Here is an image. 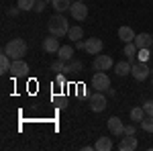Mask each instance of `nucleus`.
I'll list each match as a JSON object with an SVG mask.
<instances>
[{
    "label": "nucleus",
    "instance_id": "obj_1",
    "mask_svg": "<svg viewBox=\"0 0 153 151\" xmlns=\"http://www.w3.org/2000/svg\"><path fill=\"white\" fill-rule=\"evenodd\" d=\"M47 31L49 35H55V37H68V31H70V23H68V19L57 12V14H53L51 19H49L47 23Z\"/></svg>",
    "mask_w": 153,
    "mask_h": 151
},
{
    "label": "nucleus",
    "instance_id": "obj_4",
    "mask_svg": "<svg viewBox=\"0 0 153 151\" xmlns=\"http://www.w3.org/2000/svg\"><path fill=\"white\" fill-rule=\"evenodd\" d=\"M92 88L98 90V92H102V90H108V88H110V78H108L106 71H96L94 76H92Z\"/></svg>",
    "mask_w": 153,
    "mask_h": 151
},
{
    "label": "nucleus",
    "instance_id": "obj_9",
    "mask_svg": "<svg viewBox=\"0 0 153 151\" xmlns=\"http://www.w3.org/2000/svg\"><path fill=\"white\" fill-rule=\"evenodd\" d=\"M102 47H104V43H102V39H98V37H92V39H86V53L88 55H98V53H102Z\"/></svg>",
    "mask_w": 153,
    "mask_h": 151
},
{
    "label": "nucleus",
    "instance_id": "obj_22",
    "mask_svg": "<svg viewBox=\"0 0 153 151\" xmlns=\"http://www.w3.org/2000/svg\"><path fill=\"white\" fill-rule=\"evenodd\" d=\"M10 68H12V59L2 51V55H0V71L2 74H10Z\"/></svg>",
    "mask_w": 153,
    "mask_h": 151
},
{
    "label": "nucleus",
    "instance_id": "obj_20",
    "mask_svg": "<svg viewBox=\"0 0 153 151\" xmlns=\"http://www.w3.org/2000/svg\"><path fill=\"white\" fill-rule=\"evenodd\" d=\"M82 37H84V29L80 27V25L70 27V31H68V39H70V41H74V43H76V41H80Z\"/></svg>",
    "mask_w": 153,
    "mask_h": 151
},
{
    "label": "nucleus",
    "instance_id": "obj_30",
    "mask_svg": "<svg viewBox=\"0 0 153 151\" xmlns=\"http://www.w3.org/2000/svg\"><path fill=\"white\" fill-rule=\"evenodd\" d=\"M135 131H137L135 125H127V127H125V135H135Z\"/></svg>",
    "mask_w": 153,
    "mask_h": 151
},
{
    "label": "nucleus",
    "instance_id": "obj_8",
    "mask_svg": "<svg viewBox=\"0 0 153 151\" xmlns=\"http://www.w3.org/2000/svg\"><path fill=\"white\" fill-rule=\"evenodd\" d=\"M92 65H94L96 71H108L112 65H114V61H112L110 55H100V53H98V55L94 57V63H92Z\"/></svg>",
    "mask_w": 153,
    "mask_h": 151
},
{
    "label": "nucleus",
    "instance_id": "obj_25",
    "mask_svg": "<svg viewBox=\"0 0 153 151\" xmlns=\"http://www.w3.org/2000/svg\"><path fill=\"white\" fill-rule=\"evenodd\" d=\"M37 4V0H19L16 2V6L21 8V10H33Z\"/></svg>",
    "mask_w": 153,
    "mask_h": 151
},
{
    "label": "nucleus",
    "instance_id": "obj_23",
    "mask_svg": "<svg viewBox=\"0 0 153 151\" xmlns=\"http://www.w3.org/2000/svg\"><path fill=\"white\" fill-rule=\"evenodd\" d=\"M143 118H145V110H143V106H135V108L131 110V121H135V123L139 125Z\"/></svg>",
    "mask_w": 153,
    "mask_h": 151
},
{
    "label": "nucleus",
    "instance_id": "obj_18",
    "mask_svg": "<svg viewBox=\"0 0 153 151\" xmlns=\"http://www.w3.org/2000/svg\"><path fill=\"white\" fill-rule=\"evenodd\" d=\"M96 151H110L112 149V137H98L94 143Z\"/></svg>",
    "mask_w": 153,
    "mask_h": 151
},
{
    "label": "nucleus",
    "instance_id": "obj_19",
    "mask_svg": "<svg viewBox=\"0 0 153 151\" xmlns=\"http://www.w3.org/2000/svg\"><path fill=\"white\" fill-rule=\"evenodd\" d=\"M82 68H84V63L80 61V59H71V61H65L63 71H65V74H80Z\"/></svg>",
    "mask_w": 153,
    "mask_h": 151
},
{
    "label": "nucleus",
    "instance_id": "obj_12",
    "mask_svg": "<svg viewBox=\"0 0 153 151\" xmlns=\"http://www.w3.org/2000/svg\"><path fill=\"white\" fill-rule=\"evenodd\" d=\"M59 37L55 35H49L43 39V49H45V53H57L59 51Z\"/></svg>",
    "mask_w": 153,
    "mask_h": 151
},
{
    "label": "nucleus",
    "instance_id": "obj_32",
    "mask_svg": "<svg viewBox=\"0 0 153 151\" xmlns=\"http://www.w3.org/2000/svg\"><path fill=\"white\" fill-rule=\"evenodd\" d=\"M151 86H153V78H151Z\"/></svg>",
    "mask_w": 153,
    "mask_h": 151
},
{
    "label": "nucleus",
    "instance_id": "obj_21",
    "mask_svg": "<svg viewBox=\"0 0 153 151\" xmlns=\"http://www.w3.org/2000/svg\"><path fill=\"white\" fill-rule=\"evenodd\" d=\"M51 6L55 8V12H63L65 10H70V6H71V2L70 0H51Z\"/></svg>",
    "mask_w": 153,
    "mask_h": 151
},
{
    "label": "nucleus",
    "instance_id": "obj_5",
    "mask_svg": "<svg viewBox=\"0 0 153 151\" xmlns=\"http://www.w3.org/2000/svg\"><path fill=\"white\" fill-rule=\"evenodd\" d=\"M70 14L74 21H84V19H88V6L84 4V2H78V0H74L70 6Z\"/></svg>",
    "mask_w": 153,
    "mask_h": 151
},
{
    "label": "nucleus",
    "instance_id": "obj_15",
    "mask_svg": "<svg viewBox=\"0 0 153 151\" xmlns=\"http://www.w3.org/2000/svg\"><path fill=\"white\" fill-rule=\"evenodd\" d=\"M131 68H133V63H131L129 59H125V61H118V63H114V71H117V76H120V78L129 76V74H131Z\"/></svg>",
    "mask_w": 153,
    "mask_h": 151
},
{
    "label": "nucleus",
    "instance_id": "obj_16",
    "mask_svg": "<svg viewBox=\"0 0 153 151\" xmlns=\"http://www.w3.org/2000/svg\"><path fill=\"white\" fill-rule=\"evenodd\" d=\"M74 53H76V49L71 45H61L57 51V57L61 59V61H71L74 59Z\"/></svg>",
    "mask_w": 153,
    "mask_h": 151
},
{
    "label": "nucleus",
    "instance_id": "obj_31",
    "mask_svg": "<svg viewBox=\"0 0 153 151\" xmlns=\"http://www.w3.org/2000/svg\"><path fill=\"white\" fill-rule=\"evenodd\" d=\"M19 12H21V8H19V6H10V8H8V14H10V16H16Z\"/></svg>",
    "mask_w": 153,
    "mask_h": 151
},
{
    "label": "nucleus",
    "instance_id": "obj_24",
    "mask_svg": "<svg viewBox=\"0 0 153 151\" xmlns=\"http://www.w3.org/2000/svg\"><path fill=\"white\" fill-rule=\"evenodd\" d=\"M139 127H141L145 133H153V116L151 115H145V118L139 123Z\"/></svg>",
    "mask_w": 153,
    "mask_h": 151
},
{
    "label": "nucleus",
    "instance_id": "obj_17",
    "mask_svg": "<svg viewBox=\"0 0 153 151\" xmlns=\"http://www.w3.org/2000/svg\"><path fill=\"white\" fill-rule=\"evenodd\" d=\"M135 37H137V33H135L131 27H120V29H118V39H120V41H125V43L135 41Z\"/></svg>",
    "mask_w": 153,
    "mask_h": 151
},
{
    "label": "nucleus",
    "instance_id": "obj_26",
    "mask_svg": "<svg viewBox=\"0 0 153 151\" xmlns=\"http://www.w3.org/2000/svg\"><path fill=\"white\" fill-rule=\"evenodd\" d=\"M149 55H151L149 49H139V51H137V59H139V61H147Z\"/></svg>",
    "mask_w": 153,
    "mask_h": 151
},
{
    "label": "nucleus",
    "instance_id": "obj_27",
    "mask_svg": "<svg viewBox=\"0 0 153 151\" xmlns=\"http://www.w3.org/2000/svg\"><path fill=\"white\" fill-rule=\"evenodd\" d=\"M63 68H65V61H61V59L53 61V65H51V70H53V71H57V74H61V71H63Z\"/></svg>",
    "mask_w": 153,
    "mask_h": 151
},
{
    "label": "nucleus",
    "instance_id": "obj_29",
    "mask_svg": "<svg viewBox=\"0 0 153 151\" xmlns=\"http://www.w3.org/2000/svg\"><path fill=\"white\" fill-rule=\"evenodd\" d=\"M33 10H35V12H43V10H45V0H37V4H35Z\"/></svg>",
    "mask_w": 153,
    "mask_h": 151
},
{
    "label": "nucleus",
    "instance_id": "obj_3",
    "mask_svg": "<svg viewBox=\"0 0 153 151\" xmlns=\"http://www.w3.org/2000/svg\"><path fill=\"white\" fill-rule=\"evenodd\" d=\"M149 74H151V70H149L147 61H137V63H133V68H131V76H133L137 82L147 80Z\"/></svg>",
    "mask_w": 153,
    "mask_h": 151
},
{
    "label": "nucleus",
    "instance_id": "obj_13",
    "mask_svg": "<svg viewBox=\"0 0 153 151\" xmlns=\"http://www.w3.org/2000/svg\"><path fill=\"white\" fill-rule=\"evenodd\" d=\"M135 45L139 47V49H149L153 45V35H149V33H139V35L135 37Z\"/></svg>",
    "mask_w": 153,
    "mask_h": 151
},
{
    "label": "nucleus",
    "instance_id": "obj_34",
    "mask_svg": "<svg viewBox=\"0 0 153 151\" xmlns=\"http://www.w3.org/2000/svg\"><path fill=\"white\" fill-rule=\"evenodd\" d=\"M45 2H47V0H45Z\"/></svg>",
    "mask_w": 153,
    "mask_h": 151
},
{
    "label": "nucleus",
    "instance_id": "obj_14",
    "mask_svg": "<svg viewBox=\"0 0 153 151\" xmlns=\"http://www.w3.org/2000/svg\"><path fill=\"white\" fill-rule=\"evenodd\" d=\"M137 51H139V47L135 45V41H131V43H125V55L129 59L131 63H137L139 59H137Z\"/></svg>",
    "mask_w": 153,
    "mask_h": 151
},
{
    "label": "nucleus",
    "instance_id": "obj_2",
    "mask_svg": "<svg viewBox=\"0 0 153 151\" xmlns=\"http://www.w3.org/2000/svg\"><path fill=\"white\" fill-rule=\"evenodd\" d=\"M4 53L10 59H23L27 55V41L25 39H10L6 45H4Z\"/></svg>",
    "mask_w": 153,
    "mask_h": 151
},
{
    "label": "nucleus",
    "instance_id": "obj_7",
    "mask_svg": "<svg viewBox=\"0 0 153 151\" xmlns=\"http://www.w3.org/2000/svg\"><path fill=\"white\" fill-rule=\"evenodd\" d=\"M10 74H12V78H25L29 74V63L25 59H12Z\"/></svg>",
    "mask_w": 153,
    "mask_h": 151
},
{
    "label": "nucleus",
    "instance_id": "obj_11",
    "mask_svg": "<svg viewBox=\"0 0 153 151\" xmlns=\"http://www.w3.org/2000/svg\"><path fill=\"white\" fill-rule=\"evenodd\" d=\"M137 147H139V141L133 135H123V139L118 143V149L120 151H135Z\"/></svg>",
    "mask_w": 153,
    "mask_h": 151
},
{
    "label": "nucleus",
    "instance_id": "obj_33",
    "mask_svg": "<svg viewBox=\"0 0 153 151\" xmlns=\"http://www.w3.org/2000/svg\"><path fill=\"white\" fill-rule=\"evenodd\" d=\"M78 2H84V0H78Z\"/></svg>",
    "mask_w": 153,
    "mask_h": 151
},
{
    "label": "nucleus",
    "instance_id": "obj_10",
    "mask_svg": "<svg viewBox=\"0 0 153 151\" xmlns=\"http://www.w3.org/2000/svg\"><path fill=\"white\" fill-rule=\"evenodd\" d=\"M90 108L94 110V112H102L106 108V96L104 94H100L98 90H96L92 96H90Z\"/></svg>",
    "mask_w": 153,
    "mask_h": 151
},
{
    "label": "nucleus",
    "instance_id": "obj_28",
    "mask_svg": "<svg viewBox=\"0 0 153 151\" xmlns=\"http://www.w3.org/2000/svg\"><path fill=\"white\" fill-rule=\"evenodd\" d=\"M143 110H145V115H151L153 116V100H147V102L143 104Z\"/></svg>",
    "mask_w": 153,
    "mask_h": 151
},
{
    "label": "nucleus",
    "instance_id": "obj_6",
    "mask_svg": "<svg viewBox=\"0 0 153 151\" xmlns=\"http://www.w3.org/2000/svg\"><path fill=\"white\" fill-rule=\"evenodd\" d=\"M106 127L110 131V135H114V137H123L125 135V125H123V121L118 116H110L106 121Z\"/></svg>",
    "mask_w": 153,
    "mask_h": 151
}]
</instances>
